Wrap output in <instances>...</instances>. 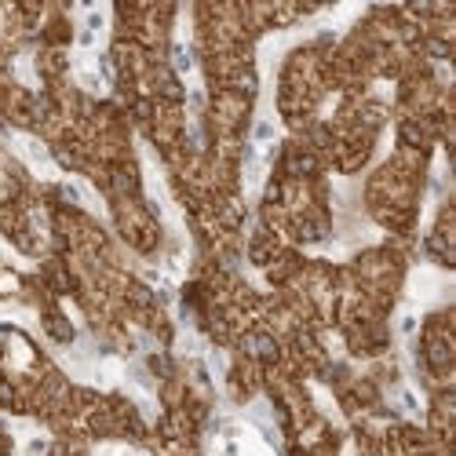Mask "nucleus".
Here are the masks:
<instances>
[{"label":"nucleus","instance_id":"1","mask_svg":"<svg viewBox=\"0 0 456 456\" xmlns=\"http://www.w3.org/2000/svg\"><path fill=\"white\" fill-rule=\"evenodd\" d=\"M270 135H274L270 124H259V128H255V139H270Z\"/></svg>","mask_w":456,"mask_h":456}]
</instances>
